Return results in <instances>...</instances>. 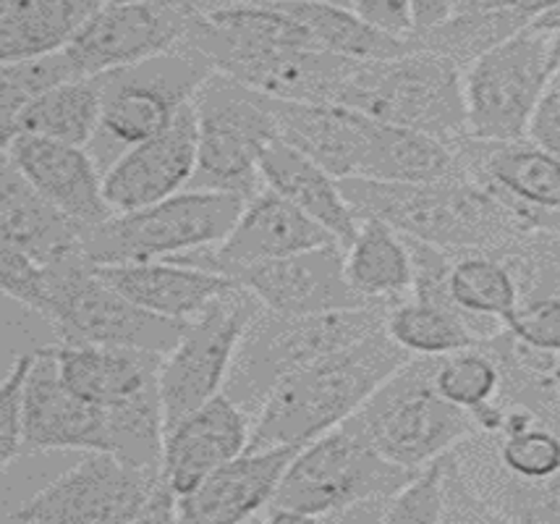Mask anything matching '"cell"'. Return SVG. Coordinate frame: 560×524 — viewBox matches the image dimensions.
I'll return each instance as SVG.
<instances>
[{"mask_svg": "<svg viewBox=\"0 0 560 524\" xmlns=\"http://www.w3.org/2000/svg\"><path fill=\"white\" fill-rule=\"evenodd\" d=\"M184 45L220 74L278 101L336 103L359 63L319 48L278 3L199 5Z\"/></svg>", "mask_w": 560, "mask_h": 524, "instance_id": "6da1fadb", "label": "cell"}, {"mask_svg": "<svg viewBox=\"0 0 560 524\" xmlns=\"http://www.w3.org/2000/svg\"><path fill=\"white\" fill-rule=\"evenodd\" d=\"M419 469L385 459L357 417L304 443L262 522H383L385 506Z\"/></svg>", "mask_w": 560, "mask_h": 524, "instance_id": "7a4b0ae2", "label": "cell"}, {"mask_svg": "<svg viewBox=\"0 0 560 524\" xmlns=\"http://www.w3.org/2000/svg\"><path fill=\"white\" fill-rule=\"evenodd\" d=\"M411 360L380 328L341 351L306 364L270 391L252 422L249 449L304 446L349 420L393 373Z\"/></svg>", "mask_w": 560, "mask_h": 524, "instance_id": "3957f363", "label": "cell"}, {"mask_svg": "<svg viewBox=\"0 0 560 524\" xmlns=\"http://www.w3.org/2000/svg\"><path fill=\"white\" fill-rule=\"evenodd\" d=\"M341 189L359 218H383L401 234L453 255L495 249L526 231L511 210L469 174L424 184L341 178Z\"/></svg>", "mask_w": 560, "mask_h": 524, "instance_id": "277c9868", "label": "cell"}, {"mask_svg": "<svg viewBox=\"0 0 560 524\" xmlns=\"http://www.w3.org/2000/svg\"><path fill=\"white\" fill-rule=\"evenodd\" d=\"M336 103L451 148L466 137L464 69L435 50L415 48L385 61L357 63Z\"/></svg>", "mask_w": 560, "mask_h": 524, "instance_id": "5b68a950", "label": "cell"}, {"mask_svg": "<svg viewBox=\"0 0 560 524\" xmlns=\"http://www.w3.org/2000/svg\"><path fill=\"white\" fill-rule=\"evenodd\" d=\"M385 307H357L280 315L259 304V313L236 351L225 394L255 420L259 407L283 377L385 328Z\"/></svg>", "mask_w": 560, "mask_h": 524, "instance_id": "8992f818", "label": "cell"}, {"mask_svg": "<svg viewBox=\"0 0 560 524\" xmlns=\"http://www.w3.org/2000/svg\"><path fill=\"white\" fill-rule=\"evenodd\" d=\"M212 71L208 58L182 45L150 61L97 77L103 108L90 152L103 174L126 150L168 131L186 105L195 103Z\"/></svg>", "mask_w": 560, "mask_h": 524, "instance_id": "52a82bcc", "label": "cell"}, {"mask_svg": "<svg viewBox=\"0 0 560 524\" xmlns=\"http://www.w3.org/2000/svg\"><path fill=\"white\" fill-rule=\"evenodd\" d=\"M244 205V197L229 191L184 189L150 208L113 212L84 231L86 257L95 265H124L215 247L231 234Z\"/></svg>", "mask_w": 560, "mask_h": 524, "instance_id": "ba28073f", "label": "cell"}, {"mask_svg": "<svg viewBox=\"0 0 560 524\" xmlns=\"http://www.w3.org/2000/svg\"><path fill=\"white\" fill-rule=\"evenodd\" d=\"M199 152L189 189H212L252 200L262 184V155L280 126L270 95L212 71L195 97Z\"/></svg>", "mask_w": 560, "mask_h": 524, "instance_id": "9c48e42d", "label": "cell"}, {"mask_svg": "<svg viewBox=\"0 0 560 524\" xmlns=\"http://www.w3.org/2000/svg\"><path fill=\"white\" fill-rule=\"evenodd\" d=\"M435 364L438 357H411L353 415L372 446L401 467L422 469L479 433L466 409L438 394Z\"/></svg>", "mask_w": 560, "mask_h": 524, "instance_id": "30bf717a", "label": "cell"}, {"mask_svg": "<svg viewBox=\"0 0 560 524\" xmlns=\"http://www.w3.org/2000/svg\"><path fill=\"white\" fill-rule=\"evenodd\" d=\"M560 32L524 26L464 69L466 137L524 139L558 61Z\"/></svg>", "mask_w": 560, "mask_h": 524, "instance_id": "8fae6325", "label": "cell"}, {"mask_svg": "<svg viewBox=\"0 0 560 524\" xmlns=\"http://www.w3.org/2000/svg\"><path fill=\"white\" fill-rule=\"evenodd\" d=\"M48 307L39 317L50 325L56 343L66 347H139L168 351L186 323L144 313L100 276L86 252L48 265Z\"/></svg>", "mask_w": 560, "mask_h": 524, "instance_id": "7c38bea8", "label": "cell"}, {"mask_svg": "<svg viewBox=\"0 0 560 524\" xmlns=\"http://www.w3.org/2000/svg\"><path fill=\"white\" fill-rule=\"evenodd\" d=\"M257 313L259 302L244 287H236L184 325L178 341L165 351L160 364L158 386L165 433L223 394L236 351Z\"/></svg>", "mask_w": 560, "mask_h": 524, "instance_id": "4fadbf2b", "label": "cell"}, {"mask_svg": "<svg viewBox=\"0 0 560 524\" xmlns=\"http://www.w3.org/2000/svg\"><path fill=\"white\" fill-rule=\"evenodd\" d=\"M160 482V469L110 454L84 451V456L39 488L35 496L3 514L5 524H129L144 522L147 503Z\"/></svg>", "mask_w": 560, "mask_h": 524, "instance_id": "5bb4252c", "label": "cell"}, {"mask_svg": "<svg viewBox=\"0 0 560 524\" xmlns=\"http://www.w3.org/2000/svg\"><path fill=\"white\" fill-rule=\"evenodd\" d=\"M197 0H144L100 5L66 48L79 77H103L182 48Z\"/></svg>", "mask_w": 560, "mask_h": 524, "instance_id": "9a60e30c", "label": "cell"}, {"mask_svg": "<svg viewBox=\"0 0 560 524\" xmlns=\"http://www.w3.org/2000/svg\"><path fill=\"white\" fill-rule=\"evenodd\" d=\"M466 174L495 195L526 231L560 236V158L529 137L509 142L464 137L453 144Z\"/></svg>", "mask_w": 560, "mask_h": 524, "instance_id": "2e32d148", "label": "cell"}, {"mask_svg": "<svg viewBox=\"0 0 560 524\" xmlns=\"http://www.w3.org/2000/svg\"><path fill=\"white\" fill-rule=\"evenodd\" d=\"M328 244H338L328 229L312 221L304 210L280 197L278 191L262 187L252 200H246L242 216L223 242L208 249L186 252L171 260L218 270L233 278L249 265L302 255V252L328 247Z\"/></svg>", "mask_w": 560, "mask_h": 524, "instance_id": "e0dca14e", "label": "cell"}, {"mask_svg": "<svg viewBox=\"0 0 560 524\" xmlns=\"http://www.w3.org/2000/svg\"><path fill=\"white\" fill-rule=\"evenodd\" d=\"M43 451H110L113 454L110 407H97L69 391L58 373L52 343L37 349L26 381L22 456L43 454Z\"/></svg>", "mask_w": 560, "mask_h": 524, "instance_id": "ac0fdd59", "label": "cell"}, {"mask_svg": "<svg viewBox=\"0 0 560 524\" xmlns=\"http://www.w3.org/2000/svg\"><path fill=\"white\" fill-rule=\"evenodd\" d=\"M197 105L189 103L168 131L126 150L103 174V195L113 212H131L189 189L197 174Z\"/></svg>", "mask_w": 560, "mask_h": 524, "instance_id": "d6986e66", "label": "cell"}, {"mask_svg": "<svg viewBox=\"0 0 560 524\" xmlns=\"http://www.w3.org/2000/svg\"><path fill=\"white\" fill-rule=\"evenodd\" d=\"M343 252L341 244H328V247L302 252V255L249 265L233 278L265 310L280 315L372 307V304L359 300L346 281Z\"/></svg>", "mask_w": 560, "mask_h": 524, "instance_id": "ffe728a7", "label": "cell"}, {"mask_svg": "<svg viewBox=\"0 0 560 524\" xmlns=\"http://www.w3.org/2000/svg\"><path fill=\"white\" fill-rule=\"evenodd\" d=\"M3 161L22 174L37 195L84 229L108 221L110 205L103 195V168L90 148L16 135L3 142Z\"/></svg>", "mask_w": 560, "mask_h": 524, "instance_id": "44dd1931", "label": "cell"}, {"mask_svg": "<svg viewBox=\"0 0 560 524\" xmlns=\"http://www.w3.org/2000/svg\"><path fill=\"white\" fill-rule=\"evenodd\" d=\"M252 422L255 420L242 404L225 391L218 394L165 433L160 480L178 499L189 496L202 486L205 477L249 449Z\"/></svg>", "mask_w": 560, "mask_h": 524, "instance_id": "7402d4cb", "label": "cell"}, {"mask_svg": "<svg viewBox=\"0 0 560 524\" xmlns=\"http://www.w3.org/2000/svg\"><path fill=\"white\" fill-rule=\"evenodd\" d=\"M302 446L246 449L225 462L202 486L178 499V522L233 524L252 522L265 514L276 499L280 480Z\"/></svg>", "mask_w": 560, "mask_h": 524, "instance_id": "603a6c76", "label": "cell"}, {"mask_svg": "<svg viewBox=\"0 0 560 524\" xmlns=\"http://www.w3.org/2000/svg\"><path fill=\"white\" fill-rule=\"evenodd\" d=\"M280 139L302 150L336 178H362L375 137V118L341 103L270 97Z\"/></svg>", "mask_w": 560, "mask_h": 524, "instance_id": "cb8c5ba5", "label": "cell"}, {"mask_svg": "<svg viewBox=\"0 0 560 524\" xmlns=\"http://www.w3.org/2000/svg\"><path fill=\"white\" fill-rule=\"evenodd\" d=\"M100 276L129 302L165 321L189 323L242 283L218 270L176 260L97 265Z\"/></svg>", "mask_w": 560, "mask_h": 524, "instance_id": "d4e9b609", "label": "cell"}, {"mask_svg": "<svg viewBox=\"0 0 560 524\" xmlns=\"http://www.w3.org/2000/svg\"><path fill=\"white\" fill-rule=\"evenodd\" d=\"M58 373L79 399L97 407H121L160 391V364L165 351L139 347H66L52 343Z\"/></svg>", "mask_w": 560, "mask_h": 524, "instance_id": "484cf974", "label": "cell"}, {"mask_svg": "<svg viewBox=\"0 0 560 524\" xmlns=\"http://www.w3.org/2000/svg\"><path fill=\"white\" fill-rule=\"evenodd\" d=\"M262 184L304 210L312 221L328 229L346 249L357 236L362 218L351 208L341 189V178L323 168L285 139H276L262 155Z\"/></svg>", "mask_w": 560, "mask_h": 524, "instance_id": "4316f807", "label": "cell"}, {"mask_svg": "<svg viewBox=\"0 0 560 524\" xmlns=\"http://www.w3.org/2000/svg\"><path fill=\"white\" fill-rule=\"evenodd\" d=\"M3 247H13L50 265L84 249V225L37 195L26 178L3 161Z\"/></svg>", "mask_w": 560, "mask_h": 524, "instance_id": "83f0119b", "label": "cell"}, {"mask_svg": "<svg viewBox=\"0 0 560 524\" xmlns=\"http://www.w3.org/2000/svg\"><path fill=\"white\" fill-rule=\"evenodd\" d=\"M343 273L353 294L372 307H393L415 291V260L406 236L383 218L364 216L343 252Z\"/></svg>", "mask_w": 560, "mask_h": 524, "instance_id": "f1b7e54d", "label": "cell"}, {"mask_svg": "<svg viewBox=\"0 0 560 524\" xmlns=\"http://www.w3.org/2000/svg\"><path fill=\"white\" fill-rule=\"evenodd\" d=\"M100 5L97 0H0L3 63L66 50Z\"/></svg>", "mask_w": 560, "mask_h": 524, "instance_id": "f546056e", "label": "cell"}, {"mask_svg": "<svg viewBox=\"0 0 560 524\" xmlns=\"http://www.w3.org/2000/svg\"><path fill=\"white\" fill-rule=\"evenodd\" d=\"M451 300L469 317L479 341H490L522 302L516 276L488 249L456 252L448 273Z\"/></svg>", "mask_w": 560, "mask_h": 524, "instance_id": "4dcf8cb0", "label": "cell"}, {"mask_svg": "<svg viewBox=\"0 0 560 524\" xmlns=\"http://www.w3.org/2000/svg\"><path fill=\"white\" fill-rule=\"evenodd\" d=\"M278 5L315 37L319 48L349 61H385L417 48L411 37L388 35L364 22L351 5L330 0H283Z\"/></svg>", "mask_w": 560, "mask_h": 524, "instance_id": "1f68e13d", "label": "cell"}, {"mask_svg": "<svg viewBox=\"0 0 560 524\" xmlns=\"http://www.w3.org/2000/svg\"><path fill=\"white\" fill-rule=\"evenodd\" d=\"M103 92L97 77L71 79L61 88L45 92L13 118L9 129L0 131L3 142L16 135H35L56 142L90 148L97 135Z\"/></svg>", "mask_w": 560, "mask_h": 524, "instance_id": "d6a6232c", "label": "cell"}, {"mask_svg": "<svg viewBox=\"0 0 560 524\" xmlns=\"http://www.w3.org/2000/svg\"><path fill=\"white\" fill-rule=\"evenodd\" d=\"M385 330L411 357H443L477 347L479 336L456 304H440L409 296L385 313Z\"/></svg>", "mask_w": 560, "mask_h": 524, "instance_id": "836d02e7", "label": "cell"}, {"mask_svg": "<svg viewBox=\"0 0 560 524\" xmlns=\"http://www.w3.org/2000/svg\"><path fill=\"white\" fill-rule=\"evenodd\" d=\"M529 26L524 16L516 11L505 13H453L448 22H443L435 30L411 35V43L417 48L435 50L440 56H448L462 69L475 63L482 53L516 35L518 30Z\"/></svg>", "mask_w": 560, "mask_h": 524, "instance_id": "e575fe53", "label": "cell"}, {"mask_svg": "<svg viewBox=\"0 0 560 524\" xmlns=\"http://www.w3.org/2000/svg\"><path fill=\"white\" fill-rule=\"evenodd\" d=\"M435 388L443 399L475 415L477 409L500 399L503 370L488 343H477V347L438 357Z\"/></svg>", "mask_w": 560, "mask_h": 524, "instance_id": "d590c367", "label": "cell"}, {"mask_svg": "<svg viewBox=\"0 0 560 524\" xmlns=\"http://www.w3.org/2000/svg\"><path fill=\"white\" fill-rule=\"evenodd\" d=\"M500 467L518 482L542 486L560 475V433L548 422H535L513 433L492 435Z\"/></svg>", "mask_w": 560, "mask_h": 524, "instance_id": "8d00e7d4", "label": "cell"}, {"mask_svg": "<svg viewBox=\"0 0 560 524\" xmlns=\"http://www.w3.org/2000/svg\"><path fill=\"white\" fill-rule=\"evenodd\" d=\"M71 79L82 77L73 69L66 50L50 53V56L39 58H26V61L3 63V74H0V82H3V105H0L3 126H0V131L9 129L13 118H16L32 101H37L45 92L71 82Z\"/></svg>", "mask_w": 560, "mask_h": 524, "instance_id": "74e56055", "label": "cell"}, {"mask_svg": "<svg viewBox=\"0 0 560 524\" xmlns=\"http://www.w3.org/2000/svg\"><path fill=\"white\" fill-rule=\"evenodd\" d=\"M385 524H440L445 522V454L424 464L388 501Z\"/></svg>", "mask_w": 560, "mask_h": 524, "instance_id": "f35d334b", "label": "cell"}, {"mask_svg": "<svg viewBox=\"0 0 560 524\" xmlns=\"http://www.w3.org/2000/svg\"><path fill=\"white\" fill-rule=\"evenodd\" d=\"M35 357L37 351L19 354L11 362L3 383H0V462H3V469L13 467L16 459H22L26 381H30Z\"/></svg>", "mask_w": 560, "mask_h": 524, "instance_id": "ab89813d", "label": "cell"}, {"mask_svg": "<svg viewBox=\"0 0 560 524\" xmlns=\"http://www.w3.org/2000/svg\"><path fill=\"white\" fill-rule=\"evenodd\" d=\"M503 328L524 347L560 354V294L532 296L518 302Z\"/></svg>", "mask_w": 560, "mask_h": 524, "instance_id": "60d3db41", "label": "cell"}, {"mask_svg": "<svg viewBox=\"0 0 560 524\" xmlns=\"http://www.w3.org/2000/svg\"><path fill=\"white\" fill-rule=\"evenodd\" d=\"M0 287L9 300L19 302L22 307L32 310L35 315H43L48 307L50 294V276L48 265L37 263L35 257L24 252L3 247V260H0Z\"/></svg>", "mask_w": 560, "mask_h": 524, "instance_id": "b9f144b4", "label": "cell"}, {"mask_svg": "<svg viewBox=\"0 0 560 524\" xmlns=\"http://www.w3.org/2000/svg\"><path fill=\"white\" fill-rule=\"evenodd\" d=\"M349 5L364 22L396 37L415 35L411 0H349Z\"/></svg>", "mask_w": 560, "mask_h": 524, "instance_id": "7bdbcfd3", "label": "cell"}, {"mask_svg": "<svg viewBox=\"0 0 560 524\" xmlns=\"http://www.w3.org/2000/svg\"><path fill=\"white\" fill-rule=\"evenodd\" d=\"M526 137L537 142L539 148L550 150L552 155L560 158V88L548 82L542 97H539L535 113H532L529 131Z\"/></svg>", "mask_w": 560, "mask_h": 524, "instance_id": "ee69618b", "label": "cell"}, {"mask_svg": "<svg viewBox=\"0 0 560 524\" xmlns=\"http://www.w3.org/2000/svg\"><path fill=\"white\" fill-rule=\"evenodd\" d=\"M458 0H411V16H415V35L435 30L456 13Z\"/></svg>", "mask_w": 560, "mask_h": 524, "instance_id": "f6af8a7d", "label": "cell"}, {"mask_svg": "<svg viewBox=\"0 0 560 524\" xmlns=\"http://www.w3.org/2000/svg\"><path fill=\"white\" fill-rule=\"evenodd\" d=\"M516 5L518 0H458L456 13H505L516 11Z\"/></svg>", "mask_w": 560, "mask_h": 524, "instance_id": "bcb514c9", "label": "cell"}, {"mask_svg": "<svg viewBox=\"0 0 560 524\" xmlns=\"http://www.w3.org/2000/svg\"><path fill=\"white\" fill-rule=\"evenodd\" d=\"M560 5V0H518L516 11L522 13V16L526 19L529 24H535L537 19L548 16L550 11H556Z\"/></svg>", "mask_w": 560, "mask_h": 524, "instance_id": "7dc6e473", "label": "cell"}, {"mask_svg": "<svg viewBox=\"0 0 560 524\" xmlns=\"http://www.w3.org/2000/svg\"><path fill=\"white\" fill-rule=\"evenodd\" d=\"M202 9H218V5H236V3H283V0H197ZM330 3L349 5V0H330Z\"/></svg>", "mask_w": 560, "mask_h": 524, "instance_id": "c3c4849f", "label": "cell"}, {"mask_svg": "<svg viewBox=\"0 0 560 524\" xmlns=\"http://www.w3.org/2000/svg\"><path fill=\"white\" fill-rule=\"evenodd\" d=\"M548 383H550L552 391H556L558 399H560V354H552V357H550V364H548Z\"/></svg>", "mask_w": 560, "mask_h": 524, "instance_id": "681fc988", "label": "cell"}, {"mask_svg": "<svg viewBox=\"0 0 560 524\" xmlns=\"http://www.w3.org/2000/svg\"><path fill=\"white\" fill-rule=\"evenodd\" d=\"M550 82H552V84H558V88H560V48H558V61H556V69H552Z\"/></svg>", "mask_w": 560, "mask_h": 524, "instance_id": "f907efd6", "label": "cell"}, {"mask_svg": "<svg viewBox=\"0 0 560 524\" xmlns=\"http://www.w3.org/2000/svg\"><path fill=\"white\" fill-rule=\"evenodd\" d=\"M97 3L108 5V3H144V0H97Z\"/></svg>", "mask_w": 560, "mask_h": 524, "instance_id": "816d5d0a", "label": "cell"}]
</instances>
